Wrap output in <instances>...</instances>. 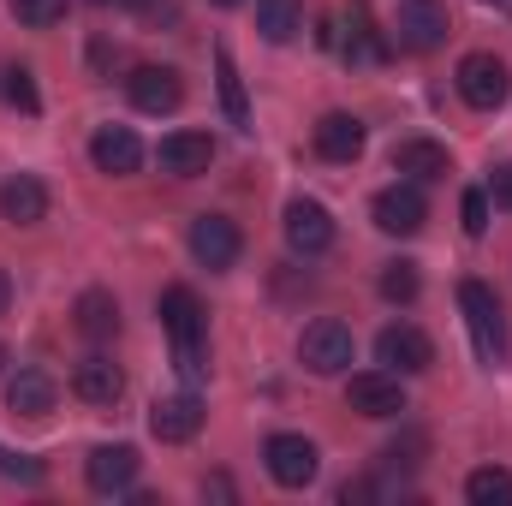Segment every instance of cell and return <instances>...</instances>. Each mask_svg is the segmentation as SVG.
Here are the masks:
<instances>
[{
  "mask_svg": "<svg viewBox=\"0 0 512 506\" xmlns=\"http://www.w3.org/2000/svg\"><path fill=\"white\" fill-rule=\"evenodd\" d=\"M459 310H465V328H471V346L489 370L507 364V310L495 298V286L483 280H459Z\"/></svg>",
  "mask_w": 512,
  "mask_h": 506,
  "instance_id": "1",
  "label": "cell"
},
{
  "mask_svg": "<svg viewBox=\"0 0 512 506\" xmlns=\"http://www.w3.org/2000/svg\"><path fill=\"white\" fill-rule=\"evenodd\" d=\"M352 352H358V340H352V328L334 322V316H322V322H310V328L298 334V358H304L310 376H346V370H352Z\"/></svg>",
  "mask_w": 512,
  "mask_h": 506,
  "instance_id": "2",
  "label": "cell"
},
{
  "mask_svg": "<svg viewBox=\"0 0 512 506\" xmlns=\"http://www.w3.org/2000/svg\"><path fill=\"white\" fill-rule=\"evenodd\" d=\"M447 30H453V18H447L441 0H399L393 42H399L405 54H435V48L447 42Z\"/></svg>",
  "mask_w": 512,
  "mask_h": 506,
  "instance_id": "3",
  "label": "cell"
},
{
  "mask_svg": "<svg viewBox=\"0 0 512 506\" xmlns=\"http://www.w3.org/2000/svg\"><path fill=\"white\" fill-rule=\"evenodd\" d=\"M453 84H459V96H465L477 114H495L512 96V72H507V60H495V54H465Z\"/></svg>",
  "mask_w": 512,
  "mask_h": 506,
  "instance_id": "4",
  "label": "cell"
},
{
  "mask_svg": "<svg viewBox=\"0 0 512 506\" xmlns=\"http://www.w3.org/2000/svg\"><path fill=\"white\" fill-rule=\"evenodd\" d=\"M262 459H268V477H274L280 489H304V483H316V471H322L316 441H304V435H268Z\"/></svg>",
  "mask_w": 512,
  "mask_h": 506,
  "instance_id": "5",
  "label": "cell"
},
{
  "mask_svg": "<svg viewBox=\"0 0 512 506\" xmlns=\"http://www.w3.org/2000/svg\"><path fill=\"white\" fill-rule=\"evenodd\" d=\"M376 358H382L393 376H423L435 364V340L423 328H411V322H393V328L376 334Z\"/></svg>",
  "mask_w": 512,
  "mask_h": 506,
  "instance_id": "6",
  "label": "cell"
},
{
  "mask_svg": "<svg viewBox=\"0 0 512 506\" xmlns=\"http://www.w3.org/2000/svg\"><path fill=\"white\" fill-rule=\"evenodd\" d=\"M280 227H286V245H292L298 256H322L328 245H334V215H328L316 197H292Z\"/></svg>",
  "mask_w": 512,
  "mask_h": 506,
  "instance_id": "7",
  "label": "cell"
},
{
  "mask_svg": "<svg viewBox=\"0 0 512 506\" xmlns=\"http://www.w3.org/2000/svg\"><path fill=\"white\" fill-rule=\"evenodd\" d=\"M370 215H376V227H382V233H393V239H411V233H423L429 203H423V191H417V185H387V191H376Z\"/></svg>",
  "mask_w": 512,
  "mask_h": 506,
  "instance_id": "8",
  "label": "cell"
},
{
  "mask_svg": "<svg viewBox=\"0 0 512 506\" xmlns=\"http://www.w3.org/2000/svg\"><path fill=\"white\" fill-rule=\"evenodd\" d=\"M245 251V233L227 221V215H197L191 221V256L203 262V268H233Z\"/></svg>",
  "mask_w": 512,
  "mask_h": 506,
  "instance_id": "9",
  "label": "cell"
},
{
  "mask_svg": "<svg viewBox=\"0 0 512 506\" xmlns=\"http://www.w3.org/2000/svg\"><path fill=\"white\" fill-rule=\"evenodd\" d=\"M126 96H131V108H143V114H173L185 102V78L173 66H137L126 78Z\"/></svg>",
  "mask_w": 512,
  "mask_h": 506,
  "instance_id": "10",
  "label": "cell"
},
{
  "mask_svg": "<svg viewBox=\"0 0 512 506\" xmlns=\"http://www.w3.org/2000/svg\"><path fill=\"white\" fill-rule=\"evenodd\" d=\"M346 405L358 417H399L405 411V387L393 370H364V376L346 381Z\"/></svg>",
  "mask_w": 512,
  "mask_h": 506,
  "instance_id": "11",
  "label": "cell"
},
{
  "mask_svg": "<svg viewBox=\"0 0 512 506\" xmlns=\"http://www.w3.org/2000/svg\"><path fill=\"white\" fill-rule=\"evenodd\" d=\"M155 161H161V173H173V179H197V173H209V161H215V137H209V131H173V137H161Z\"/></svg>",
  "mask_w": 512,
  "mask_h": 506,
  "instance_id": "12",
  "label": "cell"
},
{
  "mask_svg": "<svg viewBox=\"0 0 512 506\" xmlns=\"http://www.w3.org/2000/svg\"><path fill=\"white\" fill-rule=\"evenodd\" d=\"M161 328L173 334V346H203V334H209V310L197 304L191 286H167V292H161Z\"/></svg>",
  "mask_w": 512,
  "mask_h": 506,
  "instance_id": "13",
  "label": "cell"
},
{
  "mask_svg": "<svg viewBox=\"0 0 512 506\" xmlns=\"http://www.w3.org/2000/svg\"><path fill=\"white\" fill-rule=\"evenodd\" d=\"M149 429H155V441H167V447L191 441V435L203 429V399H197V393H167V399H155V405H149Z\"/></svg>",
  "mask_w": 512,
  "mask_h": 506,
  "instance_id": "14",
  "label": "cell"
},
{
  "mask_svg": "<svg viewBox=\"0 0 512 506\" xmlns=\"http://www.w3.org/2000/svg\"><path fill=\"white\" fill-rule=\"evenodd\" d=\"M137 471H143V459H137V447H96L90 459H84V477H90V489L96 495H126L131 483H137Z\"/></svg>",
  "mask_w": 512,
  "mask_h": 506,
  "instance_id": "15",
  "label": "cell"
},
{
  "mask_svg": "<svg viewBox=\"0 0 512 506\" xmlns=\"http://www.w3.org/2000/svg\"><path fill=\"white\" fill-rule=\"evenodd\" d=\"M54 399H60V387H54V376L48 370H18V376L6 381V411L12 417H30V423H42L48 411H54Z\"/></svg>",
  "mask_w": 512,
  "mask_h": 506,
  "instance_id": "16",
  "label": "cell"
},
{
  "mask_svg": "<svg viewBox=\"0 0 512 506\" xmlns=\"http://www.w3.org/2000/svg\"><path fill=\"white\" fill-rule=\"evenodd\" d=\"M48 215V185L36 179V173H12L6 185H0V221H12V227H36Z\"/></svg>",
  "mask_w": 512,
  "mask_h": 506,
  "instance_id": "17",
  "label": "cell"
},
{
  "mask_svg": "<svg viewBox=\"0 0 512 506\" xmlns=\"http://www.w3.org/2000/svg\"><path fill=\"white\" fill-rule=\"evenodd\" d=\"M90 161L102 167V173H114V179H126L143 167V143H137V131L131 126H102L90 137Z\"/></svg>",
  "mask_w": 512,
  "mask_h": 506,
  "instance_id": "18",
  "label": "cell"
},
{
  "mask_svg": "<svg viewBox=\"0 0 512 506\" xmlns=\"http://www.w3.org/2000/svg\"><path fill=\"white\" fill-rule=\"evenodd\" d=\"M310 143H316L322 161H358L364 155V120L358 114H322Z\"/></svg>",
  "mask_w": 512,
  "mask_h": 506,
  "instance_id": "19",
  "label": "cell"
},
{
  "mask_svg": "<svg viewBox=\"0 0 512 506\" xmlns=\"http://www.w3.org/2000/svg\"><path fill=\"white\" fill-rule=\"evenodd\" d=\"M393 167H399V173H411L417 185H429V179H447V173H453V155H447V143L405 137V143H393Z\"/></svg>",
  "mask_w": 512,
  "mask_h": 506,
  "instance_id": "20",
  "label": "cell"
},
{
  "mask_svg": "<svg viewBox=\"0 0 512 506\" xmlns=\"http://www.w3.org/2000/svg\"><path fill=\"white\" fill-rule=\"evenodd\" d=\"M72 393H78L84 405H114V399L126 393V376H120V364H108V358H84V364L72 370Z\"/></svg>",
  "mask_w": 512,
  "mask_h": 506,
  "instance_id": "21",
  "label": "cell"
},
{
  "mask_svg": "<svg viewBox=\"0 0 512 506\" xmlns=\"http://www.w3.org/2000/svg\"><path fill=\"white\" fill-rule=\"evenodd\" d=\"M72 316H78V334H84V340H114V334H120V304H114V292H102V286H90Z\"/></svg>",
  "mask_w": 512,
  "mask_h": 506,
  "instance_id": "22",
  "label": "cell"
},
{
  "mask_svg": "<svg viewBox=\"0 0 512 506\" xmlns=\"http://www.w3.org/2000/svg\"><path fill=\"white\" fill-rule=\"evenodd\" d=\"M215 78H221V108H227V120L239 131H256L251 126V102H245V78H239V60H233V48H215Z\"/></svg>",
  "mask_w": 512,
  "mask_h": 506,
  "instance_id": "23",
  "label": "cell"
},
{
  "mask_svg": "<svg viewBox=\"0 0 512 506\" xmlns=\"http://www.w3.org/2000/svg\"><path fill=\"white\" fill-rule=\"evenodd\" d=\"M256 30H262V42H292L304 30L298 0H256Z\"/></svg>",
  "mask_w": 512,
  "mask_h": 506,
  "instance_id": "24",
  "label": "cell"
},
{
  "mask_svg": "<svg viewBox=\"0 0 512 506\" xmlns=\"http://www.w3.org/2000/svg\"><path fill=\"white\" fill-rule=\"evenodd\" d=\"M346 18H352L346 60H387V42L376 36V24H370V6H364V0H352V6H346Z\"/></svg>",
  "mask_w": 512,
  "mask_h": 506,
  "instance_id": "25",
  "label": "cell"
},
{
  "mask_svg": "<svg viewBox=\"0 0 512 506\" xmlns=\"http://www.w3.org/2000/svg\"><path fill=\"white\" fill-rule=\"evenodd\" d=\"M465 501L471 506H512V471H501V465L471 471L465 477Z\"/></svg>",
  "mask_w": 512,
  "mask_h": 506,
  "instance_id": "26",
  "label": "cell"
},
{
  "mask_svg": "<svg viewBox=\"0 0 512 506\" xmlns=\"http://www.w3.org/2000/svg\"><path fill=\"white\" fill-rule=\"evenodd\" d=\"M0 96H6L12 108H24V114H36V108H42V96H36V84H30V72H24V66H0Z\"/></svg>",
  "mask_w": 512,
  "mask_h": 506,
  "instance_id": "27",
  "label": "cell"
},
{
  "mask_svg": "<svg viewBox=\"0 0 512 506\" xmlns=\"http://www.w3.org/2000/svg\"><path fill=\"white\" fill-rule=\"evenodd\" d=\"M382 298L387 304H411L417 298V268L411 262H387L382 268Z\"/></svg>",
  "mask_w": 512,
  "mask_h": 506,
  "instance_id": "28",
  "label": "cell"
},
{
  "mask_svg": "<svg viewBox=\"0 0 512 506\" xmlns=\"http://www.w3.org/2000/svg\"><path fill=\"white\" fill-rule=\"evenodd\" d=\"M6 6H12V18L30 24V30H48V24L66 12V0H6Z\"/></svg>",
  "mask_w": 512,
  "mask_h": 506,
  "instance_id": "29",
  "label": "cell"
},
{
  "mask_svg": "<svg viewBox=\"0 0 512 506\" xmlns=\"http://www.w3.org/2000/svg\"><path fill=\"white\" fill-rule=\"evenodd\" d=\"M459 215H465V233H471V239H483V233H489V191H483V185H477V191H465Z\"/></svg>",
  "mask_w": 512,
  "mask_h": 506,
  "instance_id": "30",
  "label": "cell"
},
{
  "mask_svg": "<svg viewBox=\"0 0 512 506\" xmlns=\"http://www.w3.org/2000/svg\"><path fill=\"white\" fill-rule=\"evenodd\" d=\"M0 477H12V483H42V465L24 459V453H0Z\"/></svg>",
  "mask_w": 512,
  "mask_h": 506,
  "instance_id": "31",
  "label": "cell"
},
{
  "mask_svg": "<svg viewBox=\"0 0 512 506\" xmlns=\"http://www.w3.org/2000/svg\"><path fill=\"white\" fill-rule=\"evenodd\" d=\"M173 364H179V376L191 381V387L209 376V364H203V346H173Z\"/></svg>",
  "mask_w": 512,
  "mask_h": 506,
  "instance_id": "32",
  "label": "cell"
},
{
  "mask_svg": "<svg viewBox=\"0 0 512 506\" xmlns=\"http://www.w3.org/2000/svg\"><path fill=\"white\" fill-rule=\"evenodd\" d=\"M489 197H495V209H512V161H501L495 173H489V185H483Z\"/></svg>",
  "mask_w": 512,
  "mask_h": 506,
  "instance_id": "33",
  "label": "cell"
},
{
  "mask_svg": "<svg viewBox=\"0 0 512 506\" xmlns=\"http://www.w3.org/2000/svg\"><path fill=\"white\" fill-rule=\"evenodd\" d=\"M203 495H221V501H233V483H227V477H209V483H203Z\"/></svg>",
  "mask_w": 512,
  "mask_h": 506,
  "instance_id": "34",
  "label": "cell"
},
{
  "mask_svg": "<svg viewBox=\"0 0 512 506\" xmlns=\"http://www.w3.org/2000/svg\"><path fill=\"white\" fill-rule=\"evenodd\" d=\"M6 304H12V280H6V268H0V316H6Z\"/></svg>",
  "mask_w": 512,
  "mask_h": 506,
  "instance_id": "35",
  "label": "cell"
},
{
  "mask_svg": "<svg viewBox=\"0 0 512 506\" xmlns=\"http://www.w3.org/2000/svg\"><path fill=\"white\" fill-rule=\"evenodd\" d=\"M0 370H6V346H0Z\"/></svg>",
  "mask_w": 512,
  "mask_h": 506,
  "instance_id": "36",
  "label": "cell"
},
{
  "mask_svg": "<svg viewBox=\"0 0 512 506\" xmlns=\"http://www.w3.org/2000/svg\"><path fill=\"white\" fill-rule=\"evenodd\" d=\"M215 6H239V0H215Z\"/></svg>",
  "mask_w": 512,
  "mask_h": 506,
  "instance_id": "37",
  "label": "cell"
},
{
  "mask_svg": "<svg viewBox=\"0 0 512 506\" xmlns=\"http://www.w3.org/2000/svg\"><path fill=\"white\" fill-rule=\"evenodd\" d=\"M96 6H108V0H96Z\"/></svg>",
  "mask_w": 512,
  "mask_h": 506,
  "instance_id": "38",
  "label": "cell"
}]
</instances>
